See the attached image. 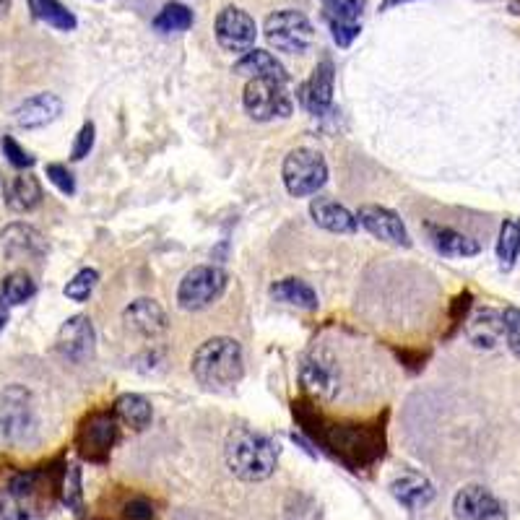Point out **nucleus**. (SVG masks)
Masks as SVG:
<instances>
[{"mask_svg": "<svg viewBox=\"0 0 520 520\" xmlns=\"http://www.w3.org/2000/svg\"><path fill=\"white\" fill-rule=\"evenodd\" d=\"M63 502L71 507L73 513L81 515V471H78V466H71L65 474Z\"/></svg>", "mask_w": 520, "mask_h": 520, "instance_id": "obj_33", "label": "nucleus"}, {"mask_svg": "<svg viewBox=\"0 0 520 520\" xmlns=\"http://www.w3.org/2000/svg\"><path fill=\"white\" fill-rule=\"evenodd\" d=\"M310 216L318 227L328 229V232H336V234H351V232H357V227H359L357 216L351 214L346 206H341L338 201H333V198H312Z\"/></svg>", "mask_w": 520, "mask_h": 520, "instance_id": "obj_20", "label": "nucleus"}, {"mask_svg": "<svg viewBox=\"0 0 520 520\" xmlns=\"http://www.w3.org/2000/svg\"><path fill=\"white\" fill-rule=\"evenodd\" d=\"M29 8H32L34 19L58 29V32H73L78 26L76 16L60 0H29Z\"/></svg>", "mask_w": 520, "mask_h": 520, "instance_id": "obj_27", "label": "nucleus"}, {"mask_svg": "<svg viewBox=\"0 0 520 520\" xmlns=\"http://www.w3.org/2000/svg\"><path fill=\"white\" fill-rule=\"evenodd\" d=\"M60 115H63V102H60L58 94L42 91V94H34V97L24 99V102L13 110V123L24 130H37L55 123Z\"/></svg>", "mask_w": 520, "mask_h": 520, "instance_id": "obj_17", "label": "nucleus"}, {"mask_svg": "<svg viewBox=\"0 0 520 520\" xmlns=\"http://www.w3.org/2000/svg\"><path fill=\"white\" fill-rule=\"evenodd\" d=\"M8 318H11V312H8V302H6V297L0 294V333L6 331Z\"/></svg>", "mask_w": 520, "mask_h": 520, "instance_id": "obj_39", "label": "nucleus"}, {"mask_svg": "<svg viewBox=\"0 0 520 520\" xmlns=\"http://www.w3.org/2000/svg\"><path fill=\"white\" fill-rule=\"evenodd\" d=\"M193 377L208 390H232L245 375V354L237 338L214 336L203 341L190 359Z\"/></svg>", "mask_w": 520, "mask_h": 520, "instance_id": "obj_1", "label": "nucleus"}, {"mask_svg": "<svg viewBox=\"0 0 520 520\" xmlns=\"http://www.w3.org/2000/svg\"><path fill=\"white\" fill-rule=\"evenodd\" d=\"M299 383L318 401H331L338 393V372L328 357L310 354L299 364Z\"/></svg>", "mask_w": 520, "mask_h": 520, "instance_id": "obj_16", "label": "nucleus"}, {"mask_svg": "<svg viewBox=\"0 0 520 520\" xmlns=\"http://www.w3.org/2000/svg\"><path fill=\"white\" fill-rule=\"evenodd\" d=\"M518 258H520V221L505 219L500 227V240H497V260H500L502 271H510Z\"/></svg>", "mask_w": 520, "mask_h": 520, "instance_id": "obj_29", "label": "nucleus"}, {"mask_svg": "<svg viewBox=\"0 0 520 520\" xmlns=\"http://www.w3.org/2000/svg\"><path fill=\"white\" fill-rule=\"evenodd\" d=\"M271 297L281 305H289V307H299V310H318V294L312 289L310 284H305L302 279H281L276 284H271Z\"/></svg>", "mask_w": 520, "mask_h": 520, "instance_id": "obj_25", "label": "nucleus"}, {"mask_svg": "<svg viewBox=\"0 0 520 520\" xmlns=\"http://www.w3.org/2000/svg\"><path fill=\"white\" fill-rule=\"evenodd\" d=\"M37 437V416L32 409V398L21 385H11L0 398V442L11 448L29 445Z\"/></svg>", "mask_w": 520, "mask_h": 520, "instance_id": "obj_4", "label": "nucleus"}, {"mask_svg": "<svg viewBox=\"0 0 520 520\" xmlns=\"http://www.w3.org/2000/svg\"><path fill=\"white\" fill-rule=\"evenodd\" d=\"M94 346H97V333L86 315H73L65 320L55 338V349L60 357L73 364H84L86 359L94 357Z\"/></svg>", "mask_w": 520, "mask_h": 520, "instance_id": "obj_11", "label": "nucleus"}, {"mask_svg": "<svg viewBox=\"0 0 520 520\" xmlns=\"http://www.w3.org/2000/svg\"><path fill=\"white\" fill-rule=\"evenodd\" d=\"M502 320H505L507 349L513 351L515 357L520 359V310L518 307H507V310L502 312Z\"/></svg>", "mask_w": 520, "mask_h": 520, "instance_id": "obj_35", "label": "nucleus"}, {"mask_svg": "<svg viewBox=\"0 0 520 520\" xmlns=\"http://www.w3.org/2000/svg\"><path fill=\"white\" fill-rule=\"evenodd\" d=\"M115 416L125 427L143 432V429L151 424V419H154V409H151V403L143 396H138V393H125V396H120L115 401Z\"/></svg>", "mask_w": 520, "mask_h": 520, "instance_id": "obj_26", "label": "nucleus"}, {"mask_svg": "<svg viewBox=\"0 0 520 520\" xmlns=\"http://www.w3.org/2000/svg\"><path fill=\"white\" fill-rule=\"evenodd\" d=\"M229 286V273L221 266H195L190 268L177 289V305L185 312H198L211 307L224 297Z\"/></svg>", "mask_w": 520, "mask_h": 520, "instance_id": "obj_6", "label": "nucleus"}, {"mask_svg": "<svg viewBox=\"0 0 520 520\" xmlns=\"http://www.w3.org/2000/svg\"><path fill=\"white\" fill-rule=\"evenodd\" d=\"M279 455V442L247 427L232 429L224 448L229 471L242 481H266L279 466Z\"/></svg>", "mask_w": 520, "mask_h": 520, "instance_id": "obj_2", "label": "nucleus"}, {"mask_svg": "<svg viewBox=\"0 0 520 520\" xmlns=\"http://www.w3.org/2000/svg\"><path fill=\"white\" fill-rule=\"evenodd\" d=\"M333 84H336L333 63L331 60H320V63L315 65V71L310 73V78L299 86V104L315 117L328 115L333 107Z\"/></svg>", "mask_w": 520, "mask_h": 520, "instance_id": "obj_12", "label": "nucleus"}, {"mask_svg": "<svg viewBox=\"0 0 520 520\" xmlns=\"http://www.w3.org/2000/svg\"><path fill=\"white\" fill-rule=\"evenodd\" d=\"M0 247L8 260H39L47 255V240L32 224H8L0 232Z\"/></svg>", "mask_w": 520, "mask_h": 520, "instance_id": "obj_15", "label": "nucleus"}, {"mask_svg": "<svg viewBox=\"0 0 520 520\" xmlns=\"http://www.w3.org/2000/svg\"><path fill=\"white\" fill-rule=\"evenodd\" d=\"M94 141H97V128H94V123L81 125V130H78V136H76V143H73V149H71L73 162H81V159H86V156L91 154V149H94Z\"/></svg>", "mask_w": 520, "mask_h": 520, "instance_id": "obj_36", "label": "nucleus"}, {"mask_svg": "<svg viewBox=\"0 0 520 520\" xmlns=\"http://www.w3.org/2000/svg\"><path fill=\"white\" fill-rule=\"evenodd\" d=\"M97 284H99L97 268H81V271H78L76 276L68 281V284H65L63 294L68 299H73V302H86V299L94 294Z\"/></svg>", "mask_w": 520, "mask_h": 520, "instance_id": "obj_31", "label": "nucleus"}, {"mask_svg": "<svg viewBox=\"0 0 520 520\" xmlns=\"http://www.w3.org/2000/svg\"><path fill=\"white\" fill-rule=\"evenodd\" d=\"M234 73L245 78H273V81H281V84L289 81V73H286L284 65L273 58L268 50H255V47L234 63Z\"/></svg>", "mask_w": 520, "mask_h": 520, "instance_id": "obj_23", "label": "nucleus"}, {"mask_svg": "<svg viewBox=\"0 0 520 520\" xmlns=\"http://www.w3.org/2000/svg\"><path fill=\"white\" fill-rule=\"evenodd\" d=\"M125 518L128 520H154V507H151V502L146 500H133L128 502V507H125Z\"/></svg>", "mask_w": 520, "mask_h": 520, "instance_id": "obj_38", "label": "nucleus"}, {"mask_svg": "<svg viewBox=\"0 0 520 520\" xmlns=\"http://www.w3.org/2000/svg\"><path fill=\"white\" fill-rule=\"evenodd\" d=\"M45 172H47V180H50L60 193L63 195L76 193V180H73L71 169L63 167V164H47Z\"/></svg>", "mask_w": 520, "mask_h": 520, "instance_id": "obj_37", "label": "nucleus"}, {"mask_svg": "<svg viewBox=\"0 0 520 520\" xmlns=\"http://www.w3.org/2000/svg\"><path fill=\"white\" fill-rule=\"evenodd\" d=\"M453 513L458 520H502L505 507L481 484H468L455 494Z\"/></svg>", "mask_w": 520, "mask_h": 520, "instance_id": "obj_14", "label": "nucleus"}, {"mask_svg": "<svg viewBox=\"0 0 520 520\" xmlns=\"http://www.w3.org/2000/svg\"><path fill=\"white\" fill-rule=\"evenodd\" d=\"M123 320L130 331H136L138 336L154 338L167 331V312H164V307L156 299L149 297L130 302L123 310Z\"/></svg>", "mask_w": 520, "mask_h": 520, "instance_id": "obj_18", "label": "nucleus"}, {"mask_svg": "<svg viewBox=\"0 0 520 520\" xmlns=\"http://www.w3.org/2000/svg\"><path fill=\"white\" fill-rule=\"evenodd\" d=\"M403 3H414V0H383V3H380V13L390 11V8H396V6H403Z\"/></svg>", "mask_w": 520, "mask_h": 520, "instance_id": "obj_40", "label": "nucleus"}, {"mask_svg": "<svg viewBox=\"0 0 520 520\" xmlns=\"http://www.w3.org/2000/svg\"><path fill=\"white\" fill-rule=\"evenodd\" d=\"M0 520H39V515L13 494H0Z\"/></svg>", "mask_w": 520, "mask_h": 520, "instance_id": "obj_32", "label": "nucleus"}, {"mask_svg": "<svg viewBox=\"0 0 520 520\" xmlns=\"http://www.w3.org/2000/svg\"><path fill=\"white\" fill-rule=\"evenodd\" d=\"M193 21V11H190L185 3H175V0H172V3H167L162 11L156 13L151 26H154V32L159 34H182L188 32L190 26H193Z\"/></svg>", "mask_w": 520, "mask_h": 520, "instance_id": "obj_28", "label": "nucleus"}, {"mask_svg": "<svg viewBox=\"0 0 520 520\" xmlns=\"http://www.w3.org/2000/svg\"><path fill=\"white\" fill-rule=\"evenodd\" d=\"M263 34H266L268 45L284 55H305L315 42L312 21L294 8H281V11L271 13L263 24Z\"/></svg>", "mask_w": 520, "mask_h": 520, "instance_id": "obj_5", "label": "nucleus"}, {"mask_svg": "<svg viewBox=\"0 0 520 520\" xmlns=\"http://www.w3.org/2000/svg\"><path fill=\"white\" fill-rule=\"evenodd\" d=\"M357 221L375 240H383L388 245L398 247H411L409 229H406L401 216L396 211H390V208L375 206V203L372 206H362L357 211Z\"/></svg>", "mask_w": 520, "mask_h": 520, "instance_id": "obj_13", "label": "nucleus"}, {"mask_svg": "<svg viewBox=\"0 0 520 520\" xmlns=\"http://www.w3.org/2000/svg\"><path fill=\"white\" fill-rule=\"evenodd\" d=\"M3 154H6L8 164L16 169H32L37 164V159L26 149H21L13 136H3Z\"/></svg>", "mask_w": 520, "mask_h": 520, "instance_id": "obj_34", "label": "nucleus"}, {"mask_svg": "<svg viewBox=\"0 0 520 520\" xmlns=\"http://www.w3.org/2000/svg\"><path fill=\"white\" fill-rule=\"evenodd\" d=\"M466 336L468 341L479 349H494L500 344V338L505 336V320H502V312L497 310H476L471 318L466 320Z\"/></svg>", "mask_w": 520, "mask_h": 520, "instance_id": "obj_22", "label": "nucleus"}, {"mask_svg": "<svg viewBox=\"0 0 520 520\" xmlns=\"http://www.w3.org/2000/svg\"><path fill=\"white\" fill-rule=\"evenodd\" d=\"M37 294V284L26 271H13L3 279V297L8 305H26Z\"/></svg>", "mask_w": 520, "mask_h": 520, "instance_id": "obj_30", "label": "nucleus"}, {"mask_svg": "<svg viewBox=\"0 0 520 520\" xmlns=\"http://www.w3.org/2000/svg\"><path fill=\"white\" fill-rule=\"evenodd\" d=\"M390 494H393L406 510H419V507L429 505V502L435 500V487H432V481L424 479L422 474L403 471V474H398L396 479L390 481Z\"/></svg>", "mask_w": 520, "mask_h": 520, "instance_id": "obj_19", "label": "nucleus"}, {"mask_svg": "<svg viewBox=\"0 0 520 520\" xmlns=\"http://www.w3.org/2000/svg\"><path fill=\"white\" fill-rule=\"evenodd\" d=\"M42 185L34 175H19L13 177L6 185V206L13 214H29L42 203Z\"/></svg>", "mask_w": 520, "mask_h": 520, "instance_id": "obj_24", "label": "nucleus"}, {"mask_svg": "<svg viewBox=\"0 0 520 520\" xmlns=\"http://www.w3.org/2000/svg\"><path fill=\"white\" fill-rule=\"evenodd\" d=\"M11 3H13V0H0V19H3L8 11H11Z\"/></svg>", "mask_w": 520, "mask_h": 520, "instance_id": "obj_41", "label": "nucleus"}, {"mask_svg": "<svg viewBox=\"0 0 520 520\" xmlns=\"http://www.w3.org/2000/svg\"><path fill=\"white\" fill-rule=\"evenodd\" d=\"M281 177H284V188L292 198H310L318 195L328 182V164H325L323 154L307 146L289 151L281 167Z\"/></svg>", "mask_w": 520, "mask_h": 520, "instance_id": "obj_3", "label": "nucleus"}, {"mask_svg": "<svg viewBox=\"0 0 520 520\" xmlns=\"http://www.w3.org/2000/svg\"><path fill=\"white\" fill-rule=\"evenodd\" d=\"M117 440V416L97 411L78 429V450L94 463L107 461L112 445Z\"/></svg>", "mask_w": 520, "mask_h": 520, "instance_id": "obj_10", "label": "nucleus"}, {"mask_svg": "<svg viewBox=\"0 0 520 520\" xmlns=\"http://www.w3.org/2000/svg\"><path fill=\"white\" fill-rule=\"evenodd\" d=\"M214 34L221 50L234 52V55H245L255 47L258 39V26L255 19L240 6L221 8L214 21Z\"/></svg>", "mask_w": 520, "mask_h": 520, "instance_id": "obj_8", "label": "nucleus"}, {"mask_svg": "<svg viewBox=\"0 0 520 520\" xmlns=\"http://www.w3.org/2000/svg\"><path fill=\"white\" fill-rule=\"evenodd\" d=\"M424 229H427L432 247L445 258H474V255L481 253L479 242L466 237L458 229L442 227V224H427Z\"/></svg>", "mask_w": 520, "mask_h": 520, "instance_id": "obj_21", "label": "nucleus"}, {"mask_svg": "<svg viewBox=\"0 0 520 520\" xmlns=\"http://www.w3.org/2000/svg\"><path fill=\"white\" fill-rule=\"evenodd\" d=\"M242 107L258 123L289 117L294 112V102L286 91V84L273 81V78H250L242 91Z\"/></svg>", "mask_w": 520, "mask_h": 520, "instance_id": "obj_7", "label": "nucleus"}, {"mask_svg": "<svg viewBox=\"0 0 520 520\" xmlns=\"http://www.w3.org/2000/svg\"><path fill=\"white\" fill-rule=\"evenodd\" d=\"M323 19L331 29V37L338 47H351L362 32V16L367 0H320Z\"/></svg>", "mask_w": 520, "mask_h": 520, "instance_id": "obj_9", "label": "nucleus"}]
</instances>
